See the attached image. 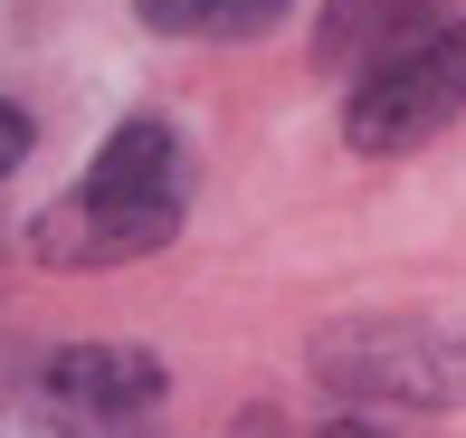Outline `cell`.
Wrapping results in <instances>:
<instances>
[{
  "label": "cell",
  "mask_w": 466,
  "mask_h": 438,
  "mask_svg": "<svg viewBox=\"0 0 466 438\" xmlns=\"http://www.w3.org/2000/svg\"><path fill=\"white\" fill-rule=\"evenodd\" d=\"M181 200H190L181 134L162 115H134V124L105 134L96 172L76 181L67 200L38 210L29 258L38 267H124V258H153V248L181 229Z\"/></svg>",
  "instance_id": "cell-1"
},
{
  "label": "cell",
  "mask_w": 466,
  "mask_h": 438,
  "mask_svg": "<svg viewBox=\"0 0 466 438\" xmlns=\"http://www.w3.org/2000/svg\"><path fill=\"white\" fill-rule=\"evenodd\" d=\"M314 372L352 401L457 410L466 401V315H352L314 343Z\"/></svg>",
  "instance_id": "cell-2"
},
{
  "label": "cell",
  "mask_w": 466,
  "mask_h": 438,
  "mask_svg": "<svg viewBox=\"0 0 466 438\" xmlns=\"http://www.w3.org/2000/svg\"><path fill=\"white\" fill-rule=\"evenodd\" d=\"M448 115H466V10L429 48H410L400 67H380V76L352 87L343 134H352V153H410V143H429Z\"/></svg>",
  "instance_id": "cell-3"
},
{
  "label": "cell",
  "mask_w": 466,
  "mask_h": 438,
  "mask_svg": "<svg viewBox=\"0 0 466 438\" xmlns=\"http://www.w3.org/2000/svg\"><path fill=\"white\" fill-rule=\"evenodd\" d=\"M38 391H48L67 420L86 429H115V420H143L162 401V362L143 343H67L38 362Z\"/></svg>",
  "instance_id": "cell-4"
},
{
  "label": "cell",
  "mask_w": 466,
  "mask_h": 438,
  "mask_svg": "<svg viewBox=\"0 0 466 438\" xmlns=\"http://www.w3.org/2000/svg\"><path fill=\"white\" fill-rule=\"evenodd\" d=\"M448 29V0H324V29H314V57L343 76H380L410 48Z\"/></svg>",
  "instance_id": "cell-5"
},
{
  "label": "cell",
  "mask_w": 466,
  "mask_h": 438,
  "mask_svg": "<svg viewBox=\"0 0 466 438\" xmlns=\"http://www.w3.org/2000/svg\"><path fill=\"white\" fill-rule=\"evenodd\" d=\"M134 10L162 38H267L295 0H134Z\"/></svg>",
  "instance_id": "cell-6"
},
{
  "label": "cell",
  "mask_w": 466,
  "mask_h": 438,
  "mask_svg": "<svg viewBox=\"0 0 466 438\" xmlns=\"http://www.w3.org/2000/svg\"><path fill=\"white\" fill-rule=\"evenodd\" d=\"M19 162H29V115H19L10 96H0V181H10Z\"/></svg>",
  "instance_id": "cell-7"
},
{
  "label": "cell",
  "mask_w": 466,
  "mask_h": 438,
  "mask_svg": "<svg viewBox=\"0 0 466 438\" xmlns=\"http://www.w3.org/2000/svg\"><path fill=\"white\" fill-rule=\"evenodd\" d=\"M314 438H390V429H371V420H324Z\"/></svg>",
  "instance_id": "cell-8"
}]
</instances>
